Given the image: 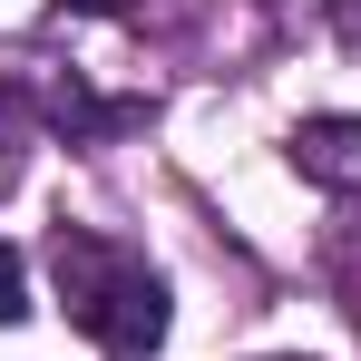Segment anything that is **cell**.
Masks as SVG:
<instances>
[{
  "label": "cell",
  "instance_id": "obj_1",
  "mask_svg": "<svg viewBox=\"0 0 361 361\" xmlns=\"http://www.w3.org/2000/svg\"><path fill=\"white\" fill-rule=\"evenodd\" d=\"M49 274H59L68 322H78L108 361H147L166 342V283H157L147 254L88 235V225H49Z\"/></svg>",
  "mask_w": 361,
  "mask_h": 361
},
{
  "label": "cell",
  "instance_id": "obj_2",
  "mask_svg": "<svg viewBox=\"0 0 361 361\" xmlns=\"http://www.w3.org/2000/svg\"><path fill=\"white\" fill-rule=\"evenodd\" d=\"M293 166L322 185H361V118H302L293 127Z\"/></svg>",
  "mask_w": 361,
  "mask_h": 361
},
{
  "label": "cell",
  "instance_id": "obj_6",
  "mask_svg": "<svg viewBox=\"0 0 361 361\" xmlns=\"http://www.w3.org/2000/svg\"><path fill=\"white\" fill-rule=\"evenodd\" d=\"M352 322H361V293H352Z\"/></svg>",
  "mask_w": 361,
  "mask_h": 361
},
{
  "label": "cell",
  "instance_id": "obj_4",
  "mask_svg": "<svg viewBox=\"0 0 361 361\" xmlns=\"http://www.w3.org/2000/svg\"><path fill=\"white\" fill-rule=\"evenodd\" d=\"M0 322H30V264L0 244Z\"/></svg>",
  "mask_w": 361,
  "mask_h": 361
},
{
  "label": "cell",
  "instance_id": "obj_3",
  "mask_svg": "<svg viewBox=\"0 0 361 361\" xmlns=\"http://www.w3.org/2000/svg\"><path fill=\"white\" fill-rule=\"evenodd\" d=\"M49 118H59L68 137H127V127L147 118V98H88L78 78H59V88H49Z\"/></svg>",
  "mask_w": 361,
  "mask_h": 361
},
{
  "label": "cell",
  "instance_id": "obj_5",
  "mask_svg": "<svg viewBox=\"0 0 361 361\" xmlns=\"http://www.w3.org/2000/svg\"><path fill=\"white\" fill-rule=\"evenodd\" d=\"M59 10H88V20H118V10H137V0H59Z\"/></svg>",
  "mask_w": 361,
  "mask_h": 361
}]
</instances>
